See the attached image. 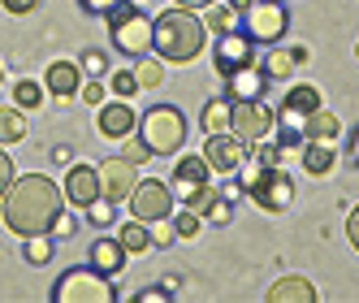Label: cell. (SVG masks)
<instances>
[{
	"mask_svg": "<svg viewBox=\"0 0 359 303\" xmlns=\"http://www.w3.org/2000/svg\"><path fill=\"white\" fill-rule=\"evenodd\" d=\"M355 57H359V48H355Z\"/></svg>",
	"mask_w": 359,
	"mask_h": 303,
	"instance_id": "51",
	"label": "cell"
},
{
	"mask_svg": "<svg viewBox=\"0 0 359 303\" xmlns=\"http://www.w3.org/2000/svg\"><path fill=\"white\" fill-rule=\"evenodd\" d=\"M199 217H208L212 225H229V199H221V195H212V199H208V208H203Z\"/></svg>",
	"mask_w": 359,
	"mask_h": 303,
	"instance_id": "33",
	"label": "cell"
},
{
	"mask_svg": "<svg viewBox=\"0 0 359 303\" xmlns=\"http://www.w3.org/2000/svg\"><path fill=\"white\" fill-rule=\"evenodd\" d=\"M173 295V286H147V290H139V303H165Z\"/></svg>",
	"mask_w": 359,
	"mask_h": 303,
	"instance_id": "40",
	"label": "cell"
},
{
	"mask_svg": "<svg viewBox=\"0 0 359 303\" xmlns=\"http://www.w3.org/2000/svg\"><path fill=\"white\" fill-rule=\"evenodd\" d=\"M281 152H286V147H260V165H281Z\"/></svg>",
	"mask_w": 359,
	"mask_h": 303,
	"instance_id": "46",
	"label": "cell"
},
{
	"mask_svg": "<svg viewBox=\"0 0 359 303\" xmlns=\"http://www.w3.org/2000/svg\"><path fill=\"white\" fill-rule=\"evenodd\" d=\"M338 130H342L338 117H333L325 105H320L312 117H307V143H333V139H338Z\"/></svg>",
	"mask_w": 359,
	"mask_h": 303,
	"instance_id": "23",
	"label": "cell"
},
{
	"mask_svg": "<svg viewBox=\"0 0 359 303\" xmlns=\"http://www.w3.org/2000/svg\"><path fill=\"white\" fill-rule=\"evenodd\" d=\"M139 130H143V143L151 147V156H173L187 143V117L173 105H151L139 121Z\"/></svg>",
	"mask_w": 359,
	"mask_h": 303,
	"instance_id": "6",
	"label": "cell"
},
{
	"mask_svg": "<svg viewBox=\"0 0 359 303\" xmlns=\"http://www.w3.org/2000/svg\"><path fill=\"white\" fill-rule=\"evenodd\" d=\"M117 238H121V247H126V256H147V251L156 247V243H151L147 221H139V217H130V221H126Z\"/></svg>",
	"mask_w": 359,
	"mask_h": 303,
	"instance_id": "20",
	"label": "cell"
},
{
	"mask_svg": "<svg viewBox=\"0 0 359 303\" xmlns=\"http://www.w3.org/2000/svg\"><path fill=\"white\" fill-rule=\"evenodd\" d=\"M269 74L260 69V65H243V69H234V74H225V100L229 105H243V100H264L269 95Z\"/></svg>",
	"mask_w": 359,
	"mask_h": 303,
	"instance_id": "14",
	"label": "cell"
},
{
	"mask_svg": "<svg viewBox=\"0 0 359 303\" xmlns=\"http://www.w3.org/2000/svg\"><path fill=\"white\" fill-rule=\"evenodd\" d=\"M290 69H294V53H286V48L273 43V53H269V61H264V74H269V79H286Z\"/></svg>",
	"mask_w": 359,
	"mask_h": 303,
	"instance_id": "28",
	"label": "cell"
},
{
	"mask_svg": "<svg viewBox=\"0 0 359 303\" xmlns=\"http://www.w3.org/2000/svg\"><path fill=\"white\" fill-rule=\"evenodd\" d=\"M126 161H130V165L151 161V147H147V143H126Z\"/></svg>",
	"mask_w": 359,
	"mask_h": 303,
	"instance_id": "39",
	"label": "cell"
},
{
	"mask_svg": "<svg viewBox=\"0 0 359 303\" xmlns=\"http://www.w3.org/2000/svg\"><path fill=\"white\" fill-rule=\"evenodd\" d=\"M346 165H355V169H359V126L346 135Z\"/></svg>",
	"mask_w": 359,
	"mask_h": 303,
	"instance_id": "41",
	"label": "cell"
},
{
	"mask_svg": "<svg viewBox=\"0 0 359 303\" xmlns=\"http://www.w3.org/2000/svg\"><path fill=\"white\" fill-rule=\"evenodd\" d=\"M27 139V117H22V109H0V147L5 143H22Z\"/></svg>",
	"mask_w": 359,
	"mask_h": 303,
	"instance_id": "25",
	"label": "cell"
},
{
	"mask_svg": "<svg viewBox=\"0 0 359 303\" xmlns=\"http://www.w3.org/2000/svg\"><path fill=\"white\" fill-rule=\"evenodd\" d=\"M91 269L117 277L126 269V247H121V238H95L91 243Z\"/></svg>",
	"mask_w": 359,
	"mask_h": 303,
	"instance_id": "19",
	"label": "cell"
},
{
	"mask_svg": "<svg viewBox=\"0 0 359 303\" xmlns=\"http://www.w3.org/2000/svg\"><path fill=\"white\" fill-rule=\"evenodd\" d=\"M0 79H5V65H0Z\"/></svg>",
	"mask_w": 359,
	"mask_h": 303,
	"instance_id": "50",
	"label": "cell"
},
{
	"mask_svg": "<svg viewBox=\"0 0 359 303\" xmlns=\"http://www.w3.org/2000/svg\"><path fill=\"white\" fill-rule=\"evenodd\" d=\"M199 126H203V135H221L229 130V100H208L199 113Z\"/></svg>",
	"mask_w": 359,
	"mask_h": 303,
	"instance_id": "24",
	"label": "cell"
},
{
	"mask_svg": "<svg viewBox=\"0 0 359 303\" xmlns=\"http://www.w3.org/2000/svg\"><path fill=\"white\" fill-rule=\"evenodd\" d=\"M130 213H135L139 221H161V217H173V191H169V182H161V178L139 182V187L130 191Z\"/></svg>",
	"mask_w": 359,
	"mask_h": 303,
	"instance_id": "11",
	"label": "cell"
},
{
	"mask_svg": "<svg viewBox=\"0 0 359 303\" xmlns=\"http://www.w3.org/2000/svg\"><path fill=\"white\" fill-rule=\"evenodd\" d=\"M247 152H251V143H243L234 130H221V135H208V143H203V161H208L212 173L229 178V173H238L247 165Z\"/></svg>",
	"mask_w": 359,
	"mask_h": 303,
	"instance_id": "9",
	"label": "cell"
},
{
	"mask_svg": "<svg viewBox=\"0 0 359 303\" xmlns=\"http://www.w3.org/2000/svg\"><path fill=\"white\" fill-rule=\"evenodd\" d=\"M61 195L69 199L74 208H91L95 199H100V169H95V165H74V169L65 173Z\"/></svg>",
	"mask_w": 359,
	"mask_h": 303,
	"instance_id": "15",
	"label": "cell"
},
{
	"mask_svg": "<svg viewBox=\"0 0 359 303\" xmlns=\"http://www.w3.org/2000/svg\"><path fill=\"white\" fill-rule=\"evenodd\" d=\"M243 5H251V0H229V9H234V13H238Z\"/></svg>",
	"mask_w": 359,
	"mask_h": 303,
	"instance_id": "49",
	"label": "cell"
},
{
	"mask_svg": "<svg viewBox=\"0 0 359 303\" xmlns=\"http://www.w3.org/2000/svg\"><path fill=\"white\" fill-rule=\"evenodd\" d=\"M247 195H251V204L277 217V213H286L294 204V182H290V173L281 169V165H260L247 178Z\"/></svg>",
	"mask_w": 359,
	"mask_h": 303,
	"instance_id": "7",
	"label": "cell"
},
{
	"mask_svg": "<svg viewBox=\"0 0 359 303\" xmlns=\"http://www.w3.org/2000/svg\"><path fill=\"white\" fill-rule=\"evenodd\" d=\"M221 199H229V204H234V199H243V187H238V182H225V187H221Z\"/></svg>",
	"mask_w": 359,
	"mask_h": 303,
	"instance_id": "47",
	"label": "cell"
},
{
	"mask_svg": "<svg viewBox=\"0 0 359 303\" xmlns=\"http://www.w3.org/2000/svg\"><path fill=\"white\" fill-rule=\"evenodd\" d=\"M109 87H113V91H117L121 100H130V95L139 91V79H135V69H117L113 79H109Z\"/></svg>",
	"mask_w": 359,
	"mask_h": 303,
	"instance_id": "32",
	"label": "cell"
},
{
	"mask_svg": "<svg viewBox=\"0 0 359 303\" xmlns=\"http://www.w3.org/2000/svg\"><path fill=\"white\" fill-rule=\"evenodd\" d=\"M117 286L109 282V273L100 269H65L53 282V303H113Z\"/></svg>",
	"mask_w": 359,
	"mask_h": 303,
	"instance_id": "4",
	"label": "cell"
},
{
	"mask_svg": "<svg viewBox=\"0 0 359 303\" xmlns=\"http://www.w3.org/2000/svg\"><path fill=\"white\" fill-rule=\"evenodd\" d=\"M229 130L243 143H260L273 130V109L264 100H243V105H229Z\"/></svg>",
	"mask_w": 359,
	"mask_h": 303,
	"instance_id": "10",
	"label": "cell"
},
{
	"mask_svg": "<svg viewBox=\"0 0 359 303\" xmlns=\"http://www.w3.org/2000/svg\"><path fill=\"white\" fill-rule=\"evenodd\" d=\"M173 5H182V9H208L212 0H173Z\"/></svg>",
	"mask_w": 359,
	"mask_h": 303,
	"instance_id": "48",
	"label": "cell"
},
{
	"mask_svg": "<svg viewBox=\"0 0 359 303\" xmlns=\"http://www.w3.org/2000/svg\"><path fill=\"white\" fill-rule=\"evenodd\" d=\"M0 5H5V13H31L39 0H0Z\"/></svg>",
	"mask_w": 359,
	"mask_h": 303,
	"instance_id": "44",
	"label": "cell"
},
{
	"mask_svg": "<svg viewBox=\"0 0 359 303\" xmlns=\"http://www.w3.org/2000/svg\"><path fill=\"white\" fill-rule=\"evenodd\" d=\"M234 18H238V13L229 9V5H225V9H212V5H208V22H212L221 35H225V31H234Z\"/></svg>",
	"mask_w": 359,
	"mask_h": 303,
	"instance_id": "35",
	"label": "cell"
},
{
	"mask_svg": "<svg viewBox=\"0 0 359 303\" xmlns=\"http://www.w3.org/2000/svg\"><path fill=\"white\" fill-rule=\"evenodd\" d=\"M104 22H109V39H113V48L121 57L139 61V57L151 53V18L139 5H126V0H121Z\"/></svg>",
	"mask_w": 359,
	"mask_h": 303,
	"instance_id": "3",
	"label": "cell"
},
{
	"mask_svg": "<svg viewBox=\"0 0 359 303\" xmlns=\"http://www.w3.org/2000/svg\"><path fill=\"white\" fill-rule=\"evenodd\" d=\"M43 91H53L57 105L65 109L69 95L83 91V65L79 61H53V65H48V74H43Z\"/></svg>",
	"mask_w": 359,
	"mask_h": 303,
	"instance_id": "16",
	"label": "cell"
},
{
	"mask_svg": "<svg viewBox=\"0 0 359 303\" xmlns=\"http://www.w3.org/2000/svg\"><path fill=\"white\" fill-rule=\"evenodd\" d=\"M277 109H290V113L312 117V113L320 109V91H316L312 83H299V87H290V91H286V100H281Z\"/></svg>",
	"mask_w": 359,
	"mask_h": 303,
	"instance_id": "22",
	"label": "cell"
},
{
	"mask_svg": "<svg viewBox=\"0 0 359 303\" xmlns=\"http://www.w3.org/2000/svg\"><path fill=\"white\" fill-rule=\"evenodd\" d=\"M264 299L269 303H316V286L307 282V277L290 273V277H281V282H273Z\"/></svg>",
	"mask_w": 359,
	"mask_h": 303,
	"instance_id": "18",
	"label": "cell"
},
{
	"mask_svg": "<svg viewBox=\"0 0 359 303\" xmlns=\"http://www.w3.org/2000/svg\"><path fill=\"white\" fill-rule=\"evenodd\" d=\"M238 31L251 43H281L290 31V13L281 0H251L238 9Z\"/></svg>",
	"mask_w": 359,
	"mask_h": 303,
	"instance_id": "5",
	"label": "cell"
},
{
	"mask_svg": "<svg viewBox=\"0 0 359 303\" xmlns=\"http://www.w3.org/2000/svg\"><path fill=\"white\" fill-rule=\"evenodd\" d=\"M199 225H203V217H199L195 208L173 213V234H177V238H195V234H199Z\"/></svg>",
	"mask_w": 359,
	"mask_h": 303,
	"instance_id": "30",
	"label": "cell"
},
{
	"mask_svg": "<svg viewBox=\"0 0 359 303\" xmlns=\"http://www.w3.org/2000/svg\"><path fill=\"white\" fill-rule=\"evenodd\" d=\"M83 100H87V105H104V83H100V79L87 83V87H83Z\"/></svg>",
	"mask_w": 359,
	"mask_h": 303,
	"instance_id": "42",
	"label": "cell"
},
{
	"mask_svg": "<svg viewBox=\"0 0 359 303\" xmlns=\"http://www.w3.org/2000/svg\"><path fill=\"white\" fill-rule=\"evenodd\" d=\"M135 79H139V87H161V79H165V61L139 57V61H135Z\"/></svg>",
	"mask_w": 359,
	"mask_h": 303,
	"instance_id": "27",
	"label": "cell"
},
{
	"mask_svg": "<svg viewBox=\"0 0 359 303\" xmlns=\"http://www.w3.org/2000/svg\"><path fill=\"white\" fill-rule=\"evenodd\" d=\"M169 238H173V225H169V217H161L156 230H151V243H169Z\"/></svg>",
	"mask_w": 359,
	"mask_h": 303,
	"instance_id": "45",
	"label": "cell"
},
{
	"mask_svg": "<svg viewBox=\"0 0 359 303\" xmlns=\"http://www.w3.org/2000/svg\"><path fill=\"white\" fill-rule=\"evenodd\" d=\"M208 161H203V156H182V161H177V169H173V199H182V204L187 208H195V213H203V208H208V199L217 195L212 191V182H208Z\"/></svg>",
	"mask_w": 359,
	"mask_h": 303,
	"instance_id": "8",
	"label": "cell"
},
{
	"mask_svg": "<svg viewBox=\"0 0 359 303\" xmlns=\"http://www.w3.org/2000/svg\"><path fill=\"white\" fill-rule=\"evenodd\" d=\"M95 126H100V135H104V139H130L135 126H139V113L117 95L113 105H104V109L95 113Z\"/></svg>",
	"mask_w": 359,
	"mask_h": 303,
	"instance_id": "17",
	"label": "cell"
},
{
	"mask_svg": "<svg viewBox=\"0 0 359 303\" xmlns=\"http://www.w3.org/2000/svg\"><path fill=\"white\" fill-rule=\"evenodd\" d=\"M13 105H18V109H43V87L31 83V79L18 83V87H13Z\"/></svg>",
	"mask_w": 359,
	"mask_h": 303,
	"instance_id": "29",
	"label": "cell"
},
{
	"mask_svg": "<svg viewBox=\"0 0 359 303\" xmlns=\"http://www.w3.org/2000/svg\"><path fill=\"white\" fill-rule=\"evenodd\" d=\"M203 43H208V31H203L195 9L173 5L161 18H151V53L165 65H191L203 53Z\"/></svg>",
	"mask_w": 359,
	"mask_h": 303,
	"instance_id": "2",
	"label": "cell"
},
{
	"mask_svg": "<svg viewBox=\"0 0 359 303\" xmlns=\"http://www.w3.org/2000/svg\"><path fill=\"white\" fill-rule=\"evenodd\" d=\"M346 238H351V247L359 251V204H355V213L346 217Z\"/></svg>",
	"mask_w": 359,
	"mask_h": 303,
	"instance_id": "43",
	"label": "cell"
},
{
	"mask_svg": "<svg viewBox=\"0 0 359 303\" xmlns=\"http://www.w3.org/2000/svg\"><path fill=\"white\" fill-rule=\"evenodd\" d=\"M61 187L43 173H27V178H13L5 199H0V213H5V225L13 234L31 238V234H48L53 217L61 213Z\"/></svg>",
	"mask_w": 359,
	"mask_h": 303,
	"instance_id": "1",
	"label": "cell"
},
{
	"mask_svg": "<svg viewBox=\"0 0 359 303\" xmlns=\"http://www.w3.org/2000/svg\"><path fill=\"white\" fill-rule=\"evenodd\" d=\"M48 234H53V238H74V234H79V217H74V213H57L53 225H48Z\"/></svg>",
	"mask_w": 359,
	"mask_h": 303,
	"instance_id": "31",
	"label": "cell"
},
{
	"mask_svg": "<svg viewBox=\"0 0 359 303\" xmlns=\"http://www.w3.org/2000/svg\"><path fill=\"white\" fill-rule=\"evenodd\" d=\"M53 234H31L27 238V251H22V256H27L31 264H48V260H53Z\"/></svg>",
	"mask_w": 359,
	"mask_h": 303,
	"instance_id": "26",
	"label": "cell"
},
{
	"mask_svg": "<svg viewBox=\"0 0 359 303\" xmlns=\"http://www.w3.org/2000/svg\"><path fill=\"white\" fill-rule=\"evenodd\" d=\"M255 61V43L234 27V31H225V35H217V43H212V65H217V74L225 79V74H234V69H243V65H251Z\"/></svg>",
	"mask_w": 359,
	"mask_h": 303,
	"instance_id": "12",
	"label": "cell"
},
{
	"mask_svg": "<svg viewBox=\"0 0 359 303\" xmlns=\"http://www.w3.org/2000/svg\"><path fill=\"white\" fill-rule=\"evenodd\" d=\"M333 165H338V152H333V143H307V147H303V169L312 173V178H325Z\"/></svg>",
	"mask_w": 359,
	"mask_h": 303,
	"instance_id": "21",
	"label": "cell"
},
{
	"mask_svg": "<svg viewBox=\"0 0 359 303\" xmlns=\"http://www.w3.org/2000/svg\"><path fill=\"white\" fill-rule=\"evenodd\" d=\"M87 217H91L95 225H109V221H113V204H109V199H104V195H100V199H95V204L87 208Z\"/></svg>",
	"mask_w": 359,
	"mask_h": 303,
	"instance_id": "37",
	"label": "cell"
},
{
	"mask_svg": "<svg viewBox=\"0 0 359 303\" xmlns=\"http://www.w3.org/2000/svg\"><path fill=\"white\" fill-rule=\"evenodd\" d=\"M13 178H18V173H13V161H9V152L0 147V199H5V191H9Z\"/></svg>",
	"mask_w": 359,
	"mask_h": 303,
	"instance_id": "38",
	"label": "cell"
},
{
	"mask_svg": "<svg viewBox=\"0 0 359 303\" xmlns=\"http://www.w3.org/2000/svg\"><path fill=\"white\" fill-rule=\"evenodd\" d=\"M83 74H95V79H104V74H109V61H104V53H95V48H91V53H83Z\"/></svg>",
	"mask_w": 359,
	"mask_h": 303,
	"instance_id": "34",
	"label": "cell"
},
{
	"mask_svg": "<svg viewBox=\"0 0 359 303\" xmlns=\"http://www.w3.org/2000/svg\"><path fill=\"white\" fill-rule=\"evenodd\" d=\"M79 5H83V13H91V18H109L121 0H79Z\"/></svg>",
	"mask_w": 359,
	"mask_h": 303,
	"instance_id": "36",
	"label": "cell"
},
{
	"mask_svg": "<svg viewBox=\"0 0 359 303\" xmlns=\"http://www.w3.org/2000/svg\"><path fill=\"white\" fill-rule=\"evenodd\" d=\"M95 169H100V195H104L109 204H121V199H130V191L139 187V165H130L126 156L104 161V165H95Z\"/></svg>",
	"mask_w": 359,
	"mask_h": 303,
	"instance_id": "13",
	"label": "cell"
}]
</instances>
